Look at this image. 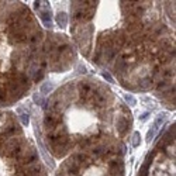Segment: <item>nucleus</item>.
I'll list each match as a JSON object with an SVG mask.
<instances>
[{"label": "nucleus", "mask_w": 176, "mask_h": 176, "mask_svg": "<svg viewBox=\"0 0 176 176\" xmlns=\"http://www.w3.org/2000/svg\"><path fill=\"white\" fill-rule=\"evenodd\" d=\"M33 99H34V102L37 103V104H44V99H42V96H41V93H34V96H33Z\"/></svg>", "instance_id": "423d86ee"}, {"label": "nucleus", "mask_w": 176, "mask_h": 176, "mask_svg": "<svg viewBox=\"0 0 176 176\" xmlns=\"http://www.w3.org/2000/svg\"><path fill=\"white\" fill-rule=\"evenodd\" d=\"M56 23H58L61 27H66V24H68V17H66L65 13H58V16H56Z\"/></svg>", "instance_id": "7ed1b4c3"}, {"label": "nucleus", "mask_w": 176, "mask_h": 176, "mask_svg": "<svg viewBox=\"0 0 176 176\" xmlns=\"http://www.w3.org/2000/svg\"><path fill=\"white\" fill-rule=\"evenodd\" d=\"M17 113L20 114V118H21V123L24 124V125H28V113H26V111L23 110V107H19L17 109Z\"/></svg>", "instance_id": "20e7f679"}, {"label": "nucleus", "mask_w": 176, "mask_h": 176, "mask_svg": "<svg viewBox=\"0 0 176 176\" xmlns=\"http://www.w3.org/2000/svg\"><path fill=\"white\" fill-rule=\"evenodd\" d=\"M148 116H149L148 113H144V114H142V117H141V120H142V121H145L147 118H148Z\"/></svg>", "instance_id": "9d476101"}, {"label": "nucleus", "mask_w": 176, "mask_h": 176, "mask_svg": "<svg viewBox=\"0 0 176 176\" xmlns=\"http://www.w3.org/2000/svg\"><path fill=\"white\" fill-rule=\"evenodd\" d=\"M39 19H41V21L44 23V26H45V27H48V28L52 27V20H51V9H49V7L41 11Z\"/></svg>", "instance_id": "f03ea898"}, {"label": "nucleus", "mask_w": 176, "mask_h": 176, "mask_svg": "<svg viewBox=\"0 0 176 176\" xmlns=\"http://www.w3.org/2000/svg\"><path fill=\"white\" fill-rule=\"evenodd\" d=\"M51 90H52V85L49 83V82H45V83L41 86V92L39 93L41 94H46V93H49Z\"/></svg>", "instance_id": "39448f33"}, {"label": "nucleus", "mask_w": 176, "mask_h": 176, "mask_svg": "<svg viewBox=\"0 0 176 176\" xmlns=\"http://www.w3.org/2000/svg\"><path fill=\"white\" fill-rule=\"evenodd\" d=\"M139 132H134V135H132V147H138L139 145Z\"/></svg>", "instance_id": "0eeeda50"}, {"label": "nucleus", "mask_w": 176, "mask_h": 176, "mask_svg": "<svg viewBox=\"0 0 176 176\" xmlns=\"http://www.w3.org/2000/svg\"><path fill=\"white\" fill-rule=\"evenodd\" d=\"M117 128H118L120 135L125 134V131H128L130 124H128V120H127V117H125V116H120V117L117 118Z\"/></svg>", "instance_id": "f257e3e1"}, {"label": "nucleus", "mask_w": 176, "mask_h": 176, "mask_svg": "<svg viewBox=\"0 0 176 176\" xmlns=\"http://www.w3.org/2000/svg\"><path fill=\"white\" fill-rule=\"evenodd\" d=\"M125 100L131 103V106H135V99L131 96V94H125Z\"/></svg>", "instance_id": "1a4fd4ad"}, {"label": "nucleus", "mask_w": 176, "mask_h": 176, "mask_svg": "<svg viewBox=\"0 0 176 176\" xmlns=\"http://www.w3.org/2000/svg\"><path fill=\"white\" fill-rule=\"evenodd\" d=\"M103 78H104L107 82H110V83H113V82H114V79L111 78V75L109 73V72H104V73H103Z\"/></svg>", "instance_id": "6e6552de"}]
</instances>
